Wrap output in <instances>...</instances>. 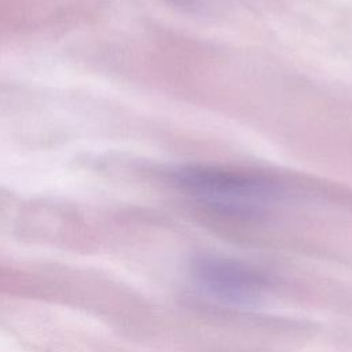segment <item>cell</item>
I'll return each instance as SVG.
<instances>
[{
    "label": "cell",
    "mask_w": 352,
    "mask_h": 352,
    "mask_svg": "<svg viewBox=\"0 0 352 352\" xmlns=\"http://www.w3.org/2000/svg\"><path fill=\"white\" fill-rule=\"evenodd\" d=\"M176 183L198 199L236 213L260 210L275 197L274 187L265 180L217 168H183L176 173Z\"/></svg>",
    "instance_id": "6da1fadb"
},
{
    "label": "cell",
    "mask_w": 352,
    "mask_h": 352,
    "mask_svg": "<svg viewBox=\"0 0 352 352\" xmlns=\"http://www.w3.org/2000/svg\"><path fill=\"white\" fill-rule=\"evenodd\" d=\"M192 279L206 296L230 305H250L263 293V278L238 261L201 257L192 264Z\"/></svg>",
    "instance_id": "7a4b0ae2"
}]
</instances>
